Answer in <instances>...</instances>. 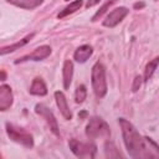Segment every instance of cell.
Segmentation results:
<instances>
[{
    "instance_id": "obj_18",
    "label": "cell",
    "mask_w": 159,
    "mask_h": 159,
    "mask_svg": "<svg viewBox=\"0 0 159 159\" xmlns=\"http://www.w3.org/2000/svg\"><path fill=\"white\" fill-rule=\"evenodd\" d=\"M117 1H118V0H108L103 6H101V7H99V10H98V11H96V14L92 16V21H97L98 19H101V17L103 16V14H104V12H106V11H107V10H108V9L114 4V2H117Z\"/></svg>"
},
{
    "instance_id": "obj_19",
    "label": "cell",
    "mask_w": 159,
    "mask_h": 159,
    "mask_svg": "<svg viewBox=\"0 0 159 159\" xmlns=\"http://www.w3.org/2000/svg\"><path fill=\"white\" fill-rule=\"evenodd\" d=\"M87 97V89L83 84H80L76 88V93H75V99L77 103H82Z\"/></svg>"
},
{
    "instance_id": "obj_13",
    "label": "cell",
    "mask_w": 159,
    "mask_h": 159,
    "mask_svg": "<svg viewBox=\"0 0 159 159\" xmlns=\"http://www.w3.org/2000/svg\"><path fill=\"white\" fill-rule=\"evenodd\" d=\"M73 77V63L70 60H66L63 63V68H62V78H63V87L67 89L71 84Z\"/></svg>"
},
{
    "instance_id": "obj_3",
    "label": "cell",
    "mask_w": 159,
    "mask_h": 159,
    "mask_svg": "<svg viewBox=\"0 0 159 159\" xmlns=\"http://www.w3.org/2000/svg\"><path fill=\"white\" fill-rule=\"evenodd\" d=\"M111 130L108 124L99 117H92L88 120V124L86 127V135L89 139L96 138H107L109 137Z\"/></svg>"
},
{
    "instance_id": "obj_23",
    "label": "cell",
    "mask_w": 159,
    "mask_h": 159,
    "mask_svg": "<svg viewBox=\"0 0 159 159\" xmlns=\"http://www.w3.org/2000/svg\"><path fill=\"white\" fill-rule=\"evenodd\" d=\"M6 80V73H5V71L2 70L1 71V81H5Z\"/></svg>"
},
{
    "instance_id": "obj_4",
    "label": "cell",
    "mask_w": 159,
    "mask_h": 159,
    "mask_svg": "<svg viewBox=\"0 0 159 159\" xmlns=\"http://www.w3.org/2000/svg\"><path fill=\"white\" fill-rule=\"evenodd\" d=\"M6 133L11 140L24 145L25 148H32L34 147V138L25 129L16 127L11 123H6Z\"/></svg>"
},
{
    "instance_id": "obj_1",
    "label": "cell",
    "mask_w": 159,
    "mask_h": 159,
    "mask_svg": "<svg viewBox=\"0 0 159 159\" xmlns=\"http://www.w3.org/2000/svg\"><path fill=\"white\" fill-rule=\"evenodd\" d=\"M118 123L122 129L123 140L130 157L133 158H154L159 155V147L147 137H142L135 127L125 118H119Z\"/></svg>"
},
{
    "instance_id": "obj_12",
    "label": "cell",
    "mask_w": 159,
    "mask_h": 159,
    "mask_svg": "<svg viewBox=\"0 0 159 159\" xmlns=\"http://www.w3.org/2000/svg\"><path fill=\"white\" fill-rule=\"evenodd\" d=\"M30 93L34 96H45L47 94V87L42 78L36 77L34 78L31 86H30Z\"/></svg>"
},
{
    "instance_id": "obj_14",
    "label": "cell",
    "mask_w": 159,
    "mask_h": 159,
    "mask_svg": "<svg viewBox=\"0 0 159 159\" xmlns=\"http://www.w3.org/2000/svg\"><path fill=\"white\" fill-rule=\"evenodd\" d=\"M34 35H35V34H30V35L25 36L22 40L17 41V42H15V43H12V45H9V46H4V47H1L0 53H1V55H6V53H9V52H14L15 50H19L20 47L25 46V45H26V43H27L32 37H34Z\"/></svg>"
},
{
    "instance_id": "obj_8",
    "label": "cell",
    "mask_w": 159,
    "mask_h": 159,
    "mask_svg": "<svg viewBox=\"0 0 159 159\" xmlns=\"http://www.w3.org/2000/svg\"><path fill=\"white\" fill-rule=\"evenodd\" d=\"M128 12H129V10H128L127 7H124V6L116 7L114 10H112V11L107 15L106 20L103 21V25H104L106 27H114V26H117V25L128 15Z\"/></svg>"
},
{
    "instance_id": "obj_21",
    "label": "cell",
    "mask_w": 159,
    "mask_h": 159,
    "mask_svg": "<svg viewBox=\"0 0 159 159\" xmlns=\"http://www.w3.org/2000/svg\"><path fill=\"white\" fill-rule=\"evenodd\" d=\"M99 1H101V0H88L87 4H86V6H87V7H92V6L97 5Z\"/></svg>"
},
{
    "instance_id": "obj_25",
    "label": "cell",
    "mask_w": 159,
    "mask_h": 159,
    "mask_svg": "<svg viewBox=\"0 0 159 159\" xmlns=\"http://www.w3.org/2000/svg\"><path fill=\"white\" fill-rule=\"evenodd\" d=\"M66 1H70V0H66Z\"/></svg>"
},
{
    "instance_id": "obj_7",
    "label": "cell",
    "mask_w": 159,
    "mask_h": 159,
    "mask_svg": "<svg viewBox=\"0 0 159 159\" xmlns=\"http://www.w3.org/2000/svg\"><path fill=\"white\" fill-rule=\"evenodd\" d=\"M50 53H51V47L47 46V45H42V46L35 48L31 53L17 58L15 61V63H21V62H26V61H41V60L48 57Z\"/></svg>"
},
{
    "instance_id": "obj_16",
    "label": "cell",
    "mask_w": 159,
    "mask_h": 159,
    "mask_svg": "<svg viewBox=\"0 0 159 159\" xmlns=\"http://www.w3.org/2000/svg\"><path fill=\"white\" fill-rule=\"evenodd\" d=\"M82 4H83V0H75V1H72L68 6H66L63 10H61V11L58 12L57 17H58V19H63L65 16H67V15H70V14H73L75 11H77V10L81 9Z\"/></svg>"
},
{
    "instance_id": "obj_6",
    "label": "cell",
    "mask_w": 159,
    "mask_h": 159,
    "mask_svg": "<svg viewBox=\"0 0 159 159\" xmlns=\"http://www.w3.org/2000/svg\"><path fill=\"white\" fill-rule=\"evenodd\" d=\"M35 112H36L40 117H42V118L46 120V123H47L48 127H50V130H51L55 135H60V129H58L57 120H56V118H55L52 111H51L48 107H46L45 104L37 103V104L35 106Z\"/></svg>"
},
{
    "instance_id": "obj_15",
    "label": "cell",
    "mask_w": 159,
    "mask_h": 159,
    "mask_svg": "<svg viewBox=\"0 0 159 159\" xmlns=\"http://www.w3.org/2000/svg\"><path fill=\"white\" fill-rule=\"evenodd\" d=\"M7 2L17 6V7H22V9H35L39 5L42 4L43 0H6Z\"/></svg>"
},
{
    "instance_id": "obj_11",
    "label": "cell",
    "mask_w": 159,
    "mask_h": 159,
    "mask_svg": "<svg viewBox=\"0 0 159 159\" xmlns=\"http://www.w3.org/2000/svg\"><path fill=\"white\" fill-rule=\"evenodd\" d=\"M92 52H93V48H92L89 45H82V46H80V47L75 51L73 57H75V60H76L77 62L83 63V62H86V61L91 57Z\"/></svg>"
},
{
    "instance_id": "obj_10",
    "label": "cell",
    "mask_w": 159,
    "mask_h": 159,
    "mask_svg": "<svg viewBox=\"0 0 159 159\" xmlns=\"http://www.w3.org/2000/svg\"><path fill=\"white\" fill-rule=\"evenodd\" d=\"M12 99H14V96L10 86L2 84L0 87V109L1 111L9 109L12 104Z\"/></svg>"
},
{
    "instance_id": "obj_20",
    "label": "cell",
    "mask_w": 159,
    "mask_h": 159,
    "mask_svg": "<svg viewBox=\"0 0 159 159\" xmlns=\"http://www.w3.org/2000/svg\"><path fill=\"white\" fill-rule=\"evenodd\" d=\"M142 83H143V78H142V76H135V78H134V81H133V86H132V91L133 92H137L139 88H140V86H142Z\"/></svg>"
},
{
    "instance_id": "obj_22",
    "label": "cell",
    "mask_w": 159,
    "mask_h": 159,
    "mask_svg": "<svg viewBox=\"0 0 159 159\" xmlns=\"http://www.w3.org/2000/svg\"><path fill=\"white\" fill-rule=\"evenodd\" d=\"M144 7V2H135L134 4V9H142Z\"/></svg>"
},
{
    "instance_id": "obj_9",
    "label": "cell",
    "mask_w": 159,
    "mask_h": 159,
    "mask_svg": "<svg viewBox=\"0 0 159 159\" xmlns=\"http://www.w3.org/2000/svg\"><path fill=\"white\" fill-rule=\"evenodd\" d=\"M55 99H56L57 107H58L61 114L63 116V118L70 120L72 118V112H71V109L68 107V103H67V99H66L65 94L61 91H56L55 92Z\"/></svg>"
},
{
    "instance_id": "obj_24",
    "label": "cell",
    "mask_w": 159,
    "mask_h": 159,
    "mask_svg": "<svg viewBox=\"0 0 159 159\" xmlns=\"http://www.w3.org/2000/svg\"><path fill=\"white\" fill-rule=\"evenodd\" d=\"M84 116H86V112H82L81 114H78V117H80V118H82V117H84Z\"/></svg>"
},
{
    "instance_id": "obj_2",
    "label": "cell",
    "mask_w": 159,
    "mask_h": 159,
    "mask_svg": "<svg viewBox=\"0 0 159 159\" xmlns=\"http://www.w3.org/2000/svg\"><path fill=\"white\" fill-rule=\"evenodd\" d=\"M92 87L93 92L98 98H102L107 93V81H106V68L101 62H96L92 67Z\"/></svg>"
},
{
    "instance_id": "obj_17",
    "label": "cell",
    "mask_w": 159,
    "mask_h": 159,
    "mask_svg": "<svg viewBox=\"0 0 159 159\" xmlns=\"http://www.w3.org/2000/svg\"><path fill=\"white\" fill-rule=\"evenodd\" d=\"M158 65H159V57H155V58H153L152 61H149L147 63L145 70H144V81H149L152 78V76L154 75Z\"/></svg>"
},
{
    "instance_id": "obj_5",
    "label": "cell",
    "mask_w": 159,
    "mask_h": 159,
    "mask_svg": "<svg viewBox=\"0 0 159 159\" xmlns=\"http://www.w3.org/2000/svg\"><path fill=\"white\" fill-rule=\"evenodd\" d=\"M70 149L78 158H93L96 155L97 147L92 143H82L76 139H71L68 142Z\"/></svg>"
}]
</instances>
